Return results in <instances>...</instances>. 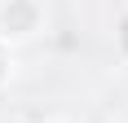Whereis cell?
Masks as SVG:
<instances>
[{"label": "cell", "mask_w": 128, "mask_h": 123, "mask_svg": "<svg viewBox=\"0 0 128 123\" xmlns=\"http://www.w3.org/2000/svg\"><path fill=\"white\" fill-rule=\"evenodd\" d=\"M0 18H4V26H9L13 35H22V31H31V22H36V4H31V0H9Z\"/></svg>", "instance_id": "1"}, {"label": "cell", "mask_w": 128, "mask_h": 123, "mask_svg": "<svg viewBox=\"0 0 128 123\" xmlns=\"http://www.w3.org/2000/svg\"><path fill=\"white\" fill-rule=\"evenodd\" d=\"M0 75H4V57H0Z\"/></svg>", "instance_id": "2"}]
</instances>
